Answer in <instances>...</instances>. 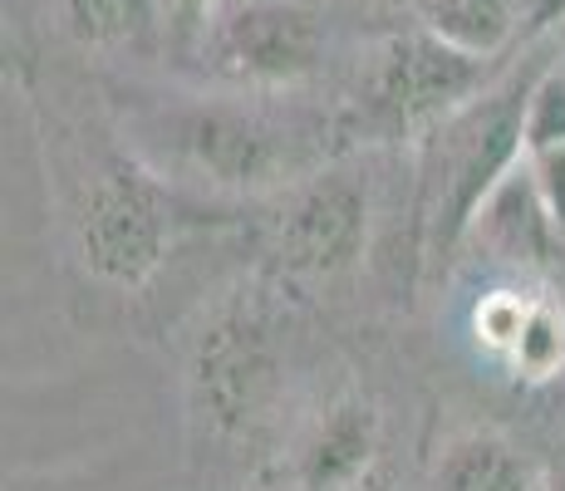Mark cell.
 <instances>
[{
    "instance_id": "obj_1",
    "label": "cell",
    "mask_w": 565,
    "mask_h": 491,
    "mask_svg": "<svg viewBox=\"0 0 565 491\" xmlns=\"http://www.w3.org/2000/svg\"><path fill=\"white\" fill-rule=\"evenodd\" d=\"M79 242L94 276L114 286H143L172 242V216L153 182H143L134 168H108L84 192Z\"/></svg>"
},
{
    "instance_id": "obj_2",
    "label": "cell",
    "mask_w": 565,
    "mask_h": 491,
    "mask_svg": "<svg viewBox=\"0 0 565 491\" xmlns=\"http://www.w3.org/2000/svg\"><path fill=\"white\" fill-rule=\"evenodd\" d=\"M526 104L531 98H497L487 114H472L458 124V134L443 138V162L433 172V206L428 232L433 246L448 250L467 232L482 202L497 188V172L512 162L516 143H526Z\"/></svg>"
},
{
    "instance_id": "obj_3",
    "label": "cell",
    "mask_w": 565,
    "mask_h": 491,
    "mask_svg": "<svg viewBox=\"0 0 565 491\" xmlns=\"http://www.w3.org/2000/svg\"><path fill=\"white\" fill-rule=\"evenodd\" d=\"M280 260L300 276H344L369 242V192L344 172L310 178L280 216Z\"/></svg>"
},
{
    "instance_id": "obj_4",
    "label": "cell",
    "mask_w": 565,
    "mask_h": 491,
    "mask_svg": "<svg viewBox=\"0 0 565 491\" xmlns=\"http://www.w3.org/2000/svg\"><path fill=\"white\" fill-rule=\"evenodd\" d=\"M315 60H320V30L296 6L252 0V6L232 10L216 30V64L232 79L290 84L300 74H310Z\"/></svg>"
},
{
    "instance_id": "obj_5",
    "label": "cell",
    "mask_w": 565,
    "mask_h": 491,
    "mask_svg": "<svg viewBox=\"0 0 565 491\" xmlns=\"http://www.w3.org/2000/svg\"><path fill=\"white\" fill-rule=\"evenodd\" d=\"M188 158L222 188H276L300 168L296 138L276 134L252 114H202L182 138Z\"/></svg>"
},
{
    "instance_id": "obj_6",
    "label": "cell",
    "mask_w": 565,
    "mask_h": 491,
    "mask_svg": "<svg viewBox=\"0 0 565 491\" xmlns=\"http://www.w3.org/2000/svg\"><path fill=\"white\" fill-rule=\"evenodd\" d=\"M379 452V413L374 403L350 393L334 398L296 452V491H360Z\"/></svg>"
},
{
    "instance_id": "obj_7",
    "label": "cell",
    "mask_w": 565,
    "mask_h": 491,
    "mask_svg": "<svg viewBox=\"0 0 565 491\" xmlns=\"http://www.w3.org/2000/svg\"><path fill=\"white\" fill-rule=\"evenodd\" d=\"M467 60H472V54L443 45L438 35H433V45H423V50L418 45L398 50L394 60L384 64V74H379L374 108L394 128L423 124V118H433L448 98H458L467 89V79H472Z\"/></svg>"
},
{
    "instance_id": "obj_8",
    "label": "cell",
    "mask_w": 565,
    "mask_h": 491,
    "mask_svg": "<svg viewBox=\"0 0 565 491\" xmlns=\"http://www.w3.org/2000/svg\"><path fill=\"white\" fill-rule=\"evenodd\" d=\"M270 388V354L256 324H226L202 344V398L222 428H242Z\"/></svg>"
},
{
    "instance_id": "obj_9",
    "label": "cell",
    "mask_w": 565,
    "mask_h": 491,
    "mask_svg": "<svg viewBox=\"0 0 565 491\" xmlns=\"http://www.w3.org/2000/svg\"><path fill=\"white\" fill-rule=\"evenodd\" d=\"M433 491H546V472L516 442L497 433H472L443 452Z\"/></svg>"
},
{
    "instance_id": "obj_10",
    "label": "cell",
    "mask_w": 565,
    "mask_h": 491,
    "mask_svg": "<svg viewBox=\"0 0 565 491\" xmlns=\"http://www.w3.org/2000/svg\"><path fill=\"white\" fill-rule=\"evenodd\" d=\"M428 30L462 54H492L512 35V0H418Z\"/></svg>"
},
{
    "instance_id": "obj_11",
    "label": "cell",
    "mask_w": 565,
    "mask_h": 491,
    "mask_svg": "<svg viewBox=\"0 0 565 491\" xmlns=\"http://www.w3.org/2000/svg\"><path fill=\"white\" fill-rule=\"evenodd\" d=\"M507 364H512L521 378H536V384L561 374L565 369V310L561 305L531 300V314H526V324H521V340L512 344Z\"/></svg>"
},
{
    "instance_id": "obj_12",
    "label": "cell",
    "mask_w": 565,
    "mask_h": 491,
    "mask_svg": "<svg viewBox=\"0 0 565 491\" xmlns=\"http://www.w3.org/2000/svg\"><path fill=\"white\" fill-rule=\"evenodd\" d=\"M64 15L84 45H128L148 25V0H64Z\"/></svg>"
},
{
    "instance_id": "obj_13",
    "label": "cell",
    "mask_w": 565,
    "mask_h": 491,
    "mask_svg": "<svg viewBox=\"0 0 565 491\" xmlns=\"http://www.w3.org/2000/svg\"><path fill=\"white\" fill-rule=\"evenodd\" d=\"M531 314V300L516 290H497L487 295L482 305H477V334H482L487 349H497V354H512V344L521 340V324H526Z\"/></svg>"
},
{
    "instance_id": "obj_14",
    "label": "cell",
    "mask_w": 565,
    "mask_h": 491,
    "mask_svg": "<svg viewBox=\"0 0 565 491\" xmlns=\"http://www.w3.org/2000/svg\"><path fill=\"white\" fill-rule=\"evenodd\" d=\"M531 168H536V202L556 232H565V143L561 148H541L531 152Z\"/></svg>"
}]
</instances>
